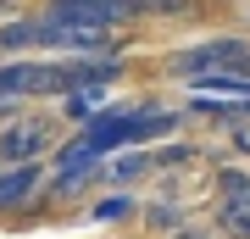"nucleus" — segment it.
<instances>
[{"label":"nucleus","instance_id":"2","mask_svg":"<svg viewBox=\"0 0 250 239\" xmlns=\"http://www.w3.org/2000/svg\"><path fill=\"white\" fill-rule=\"evenodd\" d=\"M0 100H67V67L56 56H17L0 62Z\"/></svg>","mask_w":250,"mask_h":239},{"label":"nucleus","instance_id":"11","mask_svg":"<svg viewBox=\"0 0 250 239\" xmlns=\"http://www.w3.org/2000/svg\"><path fill=\"white\" fill-rule=\"evenodd\" d=\"M250 195V173L245 167H223L217 173V200H245Z\"/></svg>","mask_w":250,"mask_h":239},{"label":"nucleus","instance_id":"5","mask_svg":"<svg viewBox=\"0 0 250 239\" xmlns=\"http://www.w3.org/2000/svg\"><path fill=\"white\" fill-rule=\"evenodd\" d=\"M95 184H106V161H78V167H50L45 200H50V206H67V200L89 195Z\"/></svg>","mask_w":250,"mask_h":239},{"label":"nucleus","instance_id":"8","mask_svg":"<svg viewBox=\"0 0 250 239\" xmlns=\"http://www.w3.org/2000/svg\"><path fill=\"white\" fill-rule=\"evenodd\" d=\"M139 217H145V228L150 234H178L184 228V206H172V200H150V206H139Z\"/></svg>","mask_w":250,"mask_h":239},{"label":"nucleus","instance_id":"10","mask_svg":"<svg viewBox=\"0 0 250 239\" xmlns=\"http://www.w3.org/2000/svg\"><path fill=\"white\" fill-rule=\"evenodd\" d=\"M139 200L134 195H111V200H95L89 206V222H117V217H134Z\"/></svg>","mask_w":250,"mask_h":239},{"label":"nucleus","instance_id":"12","mask_svg":"<svg viewBox=\"0 0 250 239\" xmlns=\"http://www.w3.org/2000/svg\"><path fill=\"white\" fill-rule=\"evenodd\" d=\"M195 161V145H161V151H150V173L161 167H189Z\"/></svg>","mask_w":250,"mask_h":239},{"label":"nucleus","instance_id":"7","mask_svg":"<svg viewBox=\"0 0 250 239\" xmlns=\"http://www.w3.org/2000/svg\"><path fill=\"white\" fill-rule=\"evenodd\" d=\"M150 178V151H123L117 161H106V184H139Z\"/></svg>","mask_w":250,"mask_h":239},{"label":"nucleus","instance_id":"13","mask_svg":"<svg viewBox=\"0 0 250 239\" xmlns=\"http://www.w3.org/2000/svg\"><path fill=\"white\" fill-rule=\"evenodd\" d=\"M195 0H145V17H195Z\"/></svg>","mask_w":250,"mask_h":239},{"label":"nucleus","instance_id":"1","mask_svg":"<svg viewBox=\"0 0 250 239\" xmlns=\"http://www.w3.org/2000/svg\"><path fill=\"white\" fill-rule=\"evenodd\" d=\"M62 123L45 111H22L11 117L6 128H0V167H39V161H50L62 151Z\"/></svg>","mask_w":250,"mask_h":239},{"label":"nucleus","instance_id":"6","mask_svg":"<svg viewBox=\"0 0 250 239\" xmlns=\"http://www.w3.org/2000/svg\"><path fill=\"white\" fill-rule=\"evenodd\" d=\"M217 234L223 239H250V195L245 200H217Z\"/></svg>","mask_w":250,"mask_h":239},{"label":"nucleus","instance_id":"15","mask_svg":"<svg viewBox=\"0 0 250 239\" xmlns=\"http://www.w3.org/2000/svg\"><path fill=\"white\" fill-rule=\"evenodd\" d=\"M50 6H67V0H50Z\"/></svg>","mask_w":250,"mask_h":239},{"label":"nucleus","instance_id":"4","mask_svg":"<svg viewBox=\"0 0 250 239\" xmlns=\"http://www.w3.org/2000/svg\"><path fill=\"white\" fill-rule=\"evenodd\" d=\"M50 184V167H0V217H17L28 206H39V189Z\"/></svg>","mask_w":250,"mask_h":239},{"label":"nucleus","instance_id":"14","mask_svg":"<svg viewBox=\"0 0 250 239\" xmlns=\"http://www.w3.org/2000/svg\"><path fill=\"white\" fill-rule=\"evenodd\" d=\"M172 239H217V228H195V222H184V228L172 234Z\"/></svg>","mask_w":250,"mask_h":239},{"label":"nucleus","instance_id":"9","mask_svg":"<svg viewBox=\"0 0 250 239\" xmlns=\"http://www.w3.org/2000/svg\"><path fill=\"white\" fill-rule=\"evenodd\" d=\"M100 106H106V89H78V95H67V100H62V117L83 128V123H89Z\"/></svg>","mask_w":250,"mask_h":239},{"label":"nucleus","instance_id":"3","mask_svg":"<svg viewBox=\"0 0 250 239\" xmlns=\"http://www.w3.org/2000/svg\"><path fill=\"white\" fill-rule=\"evenodd\" d=\"M250 62V39L245 34H211V39H200V44H184V50H172L167 67L172 78H206V72H223V67H245Z\"/></svg>","mask_w":250,"mask_h":239}]
</instances>
